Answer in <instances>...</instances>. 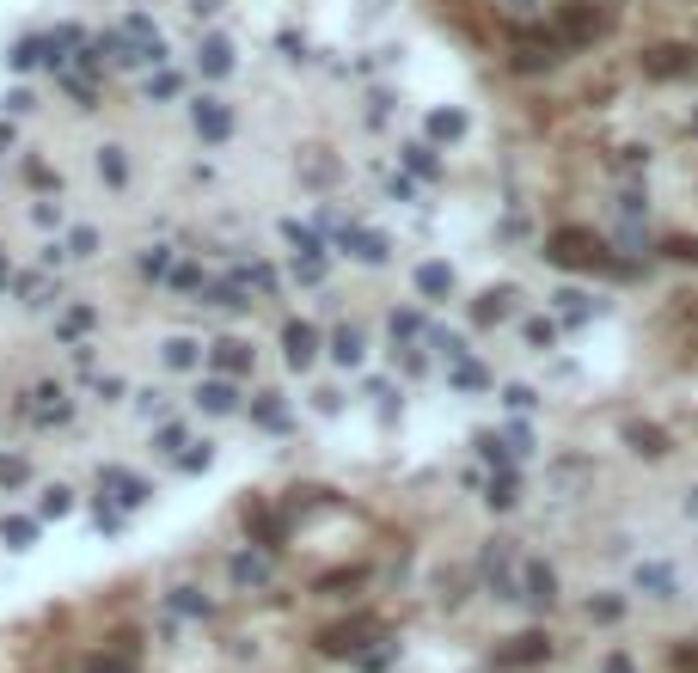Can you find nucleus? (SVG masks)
I'll return each mask as SVG.
<instances>
[{
  "mask_svg": "<svg viewBox=\"0 0 698 673\" xmlns=\"http://www.w3.org/2000/svg\"><path fill=\"white\" fill-rule=\"evenodd\" d=\"M545 258L564 269H595V264H607V245L588 226H557L552 239H545Z\"/></svg>",
  "mask_w": 698,
  "mask_h": 673,
  "instance_id": "nucleus-1",
  "label": "nucleus"
},
{
  "mask_svg": "<svg viewBox=\"0 0 698 673\" xmlns=\"http://www.w3.org/2000/svg\"><path fill=\"white\" fill-rule=\"evenodd\" d=\"M484 582H491L496 600H521V575H514L509 539H491V551H484Z\"/></svg>",
  "mask_w": 698,
  "mask_h": 673,
  "instance_id": "nucleus-2",
  "label": "nucleus"
},
{
  "mask_svg": "<svg viewBox=\"0 0 698 673\" xmlns=\"http://www.w3.org/2000/svg\"><path fill=\"white\" fill-rule=\"evenodd\" d=\"M588 37H600V13L595 6H582V0L557 6V43H564V49H582Z\"/></svg>",
  "mask_w": 698,
  "mask_h": 673,
  "instance_id": "nucleus-3",
  "label": "nucleus"
},
{
  "mask_svg": "<svg viewBox=\"0 0 698 673\" xmlns=\"http://www.w3.org/2000/svg\"><path fill=\"white\" fill-rule=\"evenodd\" d=\"M190 129H196L203 142L221 147L227 135H233V104H227V99H196V104H190Z\"/></svg>",
  "mask_w": 698,
  "mask_h": 673,
  "instance_id": "nucleus-4",
  "label": "nucleus"
},
{
  "mask_svg": "<svg viewBox=\"0 0 698 673\" xmlns=\"http://www.w3.org/2000/svg\"><path fill=\"white\" fill-rule=\"evenodd\" d=\"M552 655V636L545 631H521V636H509L502 649H496V668H534V661H545Z\"/></svg>",
  "mask_w": 698,
  "mask_h": 673,
  "instance_id": "nucleus-5",
  "label": "nucleus"
},
{
  "mask_svg": "<svg viewBox=\"0 0 698 673\" xmlns=\"http://www.w3.org/2000/svg\"><path fill=\"white\" fill-rule=\"evenodd\" d=\"M374 631H380V625H374L368 612H362V618H349V625H331V631L319 636V649H325V655H355Z\"/></svg>",
  "mask_w": 698,
  "mask_h": 673,
  "instance_id": "nucleus-6",
  "label": "nucleus"
},
{
  "mask_svg": "<svg viewBox=\"0 0 698 673\" xmlns=\"http://www.w3.org/2000/svg\"><path fill=\"white\" fill-rule=\"evenodd\" d=\"M99 489H117V502H123V509H142V502H153V489H147L135 471H123V466H104V471H99Z\"/></svg>",
  "mask_w": 698,
  "mask_h": 673,
  "instance_id": "nucleus-7",
  "label": "nucleus"
},
{
  "mask_svg": "<svg viewBox=\"0 0 698 673\" xmlns=\"http://www.w3.org/2000/svg\"><path fill=\"white\" fill-rule=\"evenodd\" d=\"M521 600H527V606H552L557 600V570L552 563H527V570H521Z\"/></svg>",
  "mask_w": 698,
  "mask_h": 673,
  "instance_id": "nucleus-8",
  "label": "nucleus"
},
{
  "mask_svg": "<svg viewBox=\"0 0 698 673\" xmlns=\"http://www.w3.org/2000/svg\"><path fill=\"white\" fill-rule=\"evenodd\" d=\"M643 74H656V80H674V74H693V49H680V43H661L643 56Z\"/></svg>",
  "mask_w": 698,
  "mask_h": 673,
  "instance_id": "nucleus-9",
  "label": "nucleus"
},
{
  "mask_svg": "<svg viewBox=\"0 0 698 673\" xmlns=\"http://www.w3.org/2000/svg\"><path fill=\"white\" fill-rule=\"evenodd\" d=\"M344 251L355 258V264H386V251L392 245L374 233V226H344Z\"/></svg>",
  "mask_w": 698,
  "mask_h": 673,
  "instance_id": "nucleus-10",
  "label": "nucleus"
},
{
  "mask_svg": "<svg viewBox=\"0 0 698 673\" xmlns=\"http://www.w3.org/2000/svg\"><path fill=\"white\" fill-rule=\"evenodd\" d=\"M282 355H288V367H312V355H319V331L312 325H282Z\"/></svg>",
  "mask_w": 698,
  "mask_h": 673,
  "instance_id": "nucleus-11",
  "label": "nucleus"
},
{
  "mask_svg": "<svg viewBox=\"0 0 698 673\" xmlns=\"http://www.w3.org/2000/svg\"><path fill=\"white\" fill-rule=\"evenodd\" d=\"M631 582L650 594V600H674V594H680V582H674V570H668V563H637Z\"/></svg>",
  "mask_w": 698,
  "mask_h": 673,
  "instance_id": "nucleus-12",
  "label": "nucleus"
},
{
  "mask_svg": "<svg viewBox=\"0 0 698 673\" xmlns=\"http://www.w3.org/2000/svg\"><path fill=\"white\" fill-rule=\"evenodd\" d=\"M625 441H631V453H643V459H661V453H668V435H661L656 423H625Z\"/></svg>",
  "mask_w": 698,
  "mask_h": 673,
  "instance_id": "nucleus-13",
  "label": "nucleus"
},
{
  "mask_svg": "<svg viewBox=\"0 0 698 673\" xmlns=\"http://www.w3.org/2000/svg\"><path fill=\"white\" fill-rule=\"evenodd\" d=\"M196 61H203V74H208V80H221V74H233V43H227V37H203Z\"/></svg>",
  "mask_w": 698,
  "mask_h": 673,
  "instance_id": "nucleus-14",
  "label": "nucleus"
},
{
  "mask_svg": "<svg viewBox=\"0 0 698 673\" xmlns=\"http://www.w3.org/2000/svg\"><path fill=\"white\" fill-rule=\"evenodd\" d=\"M31 398H37V405H31V416H37V423H68V410H74L62 386H37Z\"/></svg>",
  "mask_w": 698,
  "mask_h": 673,
  "instance_id": "nucleus-15",
  "label": "nucleus"
},
{
  "mask_svg": "<svg viewBox=\"0 0 698 673\" xmlns=\"http://www.w3.org/2000/svg\"><path fill=\"white\" fill-rule=\"evenodd\" d=\"M196 405H203L208 416H227V410H239V392L227 386V380H203V386H196Z\"/></svg>",
  "mask_w": 698,
  "mask_h": 673,
  "instance_id": "nucleus-16",
  "label": "nucleus"
},
{
  "mask_svg": "<svg viewBox=\"0 0 698 673\" xmlns=\"http://www.w3.org/2000/svg\"><path fill=\"white\" fill-rule=\"evenodd\" d=\"M227 575H233V588H264L270 563H264V557H251V551H239V557L227 563Z\"/></svg>",
  "mask_w": 698,
  "mask_h": 673,
  "instance_id": "nucleus-17",
  "label": "nucleus"
},
{
  "mask_svg": "<svg viewBox=\"0 0 698 673\" xmlns=\"http://www.w3.org/2000/svg\"><path fill=\"white\" fill-rule=\"evenodd\" d=\"M417 294H423V300H448L453 294V269L448 264H423L417 269Z\"/></svg>",
  "mask_w": 698,
  "mask_h": 673,
  "instance_id": "nucleus-18",
  "label": "nucleus"
},
{
  "mask_svg": "<svg viewBox=\"0 0 698 673\" xmlns=\"http://www.w3.org/2000/svg\"><path fill=\"white\" fill-rule=\"evenodd\" d=\"M362 355H368V343H362V331L344 325L337 337H331V362H344V367H362Z\"/></svg>",
  "mask_w": 698,
  "mask_h": 673,
  "instance_id": "nucleus-19",
  "label": "nucleus"
},
{
  "mask_svg": "<svg viewBox=\"0 0 698 673\" xmlns=\"http://www.w3.org/2000/svg\"><path fill=\"white\" fill-rule=\"evenodd\" d=\"M215 367H221V373H246V367H251V343L221 337V343H215Z\"/></svg>",
  "mask_w": 698,
  "mask_h": 673,
  "instance_id": "nucleus-20",
  "label": "nucleus"
},
{
  "mask_svg": "<svg viewBox=\"0 0 698 673\" xmlns=\"http://www.w3.org/2000/svg\"><path fill=\"white\" fill-rule=\"evenodd\" d=\"M282 239H288V251H294V258H325L319 233H312V226H301V221H282Z\"/></svg>",
  "mask_w": 698,
  "mask_h": 673,
  "instance_id": "nucleus-21",
  "label": "nucleus"
},
{
  "mask_svg": "<svg viewBox=\"0 0 698 673\" xmlns=\"http://www.w3.org/2000/svg\"><path fill=\"white\" fill-rule=\"evenodd\" d=\"M165 367H178V373L203 367V343H196V337H172V343H165Z\"/></svg>",
  "mask_w": 698,
  "mask_h": 673,
  "instance_id": "nucleus-22",
  "label": "nucleus"
},
{
  "mask_svg": "<svg viewBox=\"0 0 698 673\" xmlns=\"http://www.w3.org/2000/svg\"><path fill=\"white\" fill-rule=\"evenodd\" d=\"M99 178H104V184H117V190L129 184V160H123V147H99Z\"/></svg>",
  "mask_w": 698,
  "mask_h": 673,
  "instance_id": "nucleus-23",
  "label": "nucleus"
},
{
  "mask_svg": "<svg viewBox=\"0 0 698 673\" xmlns=\"http://www.w3.org/2000/svg\"><path fill=\"white\" fill-rule=\"evenodd\" d=\"M251 416H258L264 428H288V410H282L276 392H258V398H251Z\"/></svg>",
  "mask_w": 698,
  "mask_h": 673,
  "instance_id": "nucleus-24",
  "label": "nucleus"
},
{
  "mask_svg": "<svg viewBox=\"0 0 698 673\" xmlns=\"http://www.w3.org/2000/svg\"><path fill=\"white\" fill-rule=\"evenodd\" d=\"M0 539H6L13 551H25L31 539H37V521H25V514H6V521H0Z\"/></svg>",
  "mask_w": 698,
  "mask_h": 673,
  "instance_id": "nucleus-25",
  "label": "nucleus"
},
{
  "mask_svg": "<svg viewBox=\"0 0 698 673\" xmlns=\"http://www.w3.org/2000/svg\"><path fill=\"white\" fill-rule=\"evenodd\" d=\"M453 386H460V392H484V386H491V373H484L478 362H466V355H460V362H453Z\"/></svg>",
  "mask_w": 698,
  "mask_h": 673,
  "instance_id": "nucleus-26",
  "label": "nucleus"
},
{
  "mask_svg": "<svg viewBox=\"0 0 698 673\" xmlns=\"http://www.w3.org/2000/svg\"><path fill=\"white\" fill-rule=\"evenodd\" d=\"M68 509H74V489H68V484H56V489H43V502H37V514H43V521H62Z\"/></svg>",
  "mask_w": 698,
  "mask_h": 673,
  "instance_id": "nucleus-27",
  "label": "nucleus"
},
{
  "mask_svg": "<svg viewBox=\"0 0 698 673\" xmlns=\"http://www.w3.org/2000/svg\"><path fill=\"white\" fill-rule=\"evenodd\" d=\"M429 135H435V142H460V135H466V117H460V110H435Z\"/></svg>",
  "mask_w": 698,
  "mask_h": 673,
  "instance_id": "nucleus-28",
  "label": "nucleus"
},
{
  "mask_svg": "<svg viewBox=\"0 0 698 673\" xmlns=\"http://www.w3.org/2000/svg\"><path fill=\"white\" fill-rule=\"evenodd\" d=\"M484 502H491V509H514V502H521V489H514V471H496V478H491V496H484Z\"/></svg>",
  "mask_w": 698,
  "mask_h": 673,
  "instance_id": "nucleus-29",
  "label": "nucleus"
},
{
  "mask_svg": "<svg viewBox=\"0 0 698 673\" xmlns=\"http://www.w3.org/2000/svg\"><path fill=\"white\" fill-rule=\"evenodd\" d=\"M92 319H99L92 306H68V312H62V325H56V331H62V337H86V331H92Z\"/></svg>",
  "mask_w": 698,
  "mask_h": 673,
  "instance_id": "nucleus-30",
  "label": "nucleus"
},
{
  "mask_svg": "<svg viewBox=\"0 0 698 673\" xmlns=\"http://www.w3.org/2000/svg\"><path fill=\"white\" fill-rule=\"evenodd\" d=\"M172 612H190V618H208V594H196V588H172Z\"/></svg>",
  "mask_w": 698,
  "mask_h": 673,
  "instance_id": "nucleus-31",
  "label": "nucleus"
},
{
  "mask_svg": "<svg viewBox=\"0 0 698 673\" xmlns=\"http://www.w3.org/2000/svg\"><path fill=\"white\" fill-rule=\"evenodd\" d=\"M142 276H172V245H147L142 251Z\"/></svg>",
  "mask_w": 698,
  "mask_h": 673,
  "instance_id": "nucleus-32",
  "label": "nucleus"
},
{
  "mask_svg": "<svg viewBox=\"0 0 698 673\" xmlns=\"http://www.w3.org/2000/svg\"><path fill=\"white\" fill-rule=\"evenodd\" d=\"M588 618H600V625H619V618H625V600H619V594H600V600H588Z\"/></svg>",
  "mask_w": 698,
  "mask_h": 673,
  "instance_id": "nucleus-33",
  "label": "nucleus"
},
{
  "mask_svg": "<svg viewBox=\"0 0 698 673\" xmlns=\"http://www.w3.org/2000/svg\"><path fill=\"white\" fill-rule=\"evenodd\" d=\"M478 453H484V466H496V471H509L514 466V453L496 441V435H478Z\"/></svg>",
  "mask_w": 698,
  "mask_h": 673,
  "instance_id": "nucleus-34",
  "label": "nucleus"
},
{
  "mask_svg": "<svg viewBox=\"0 0 698 673\" xmlns=\"http://www.w3.org/2000/svg\"><path fill=\"white\" fill-rule=\"evenodd\" d=\"M502 312H509V288H502V294H484V300H478V325H496Z\"/></svg>",
  "mask_w": 698,
  "mask_h": 673,
  "instance_id": "nucleus-35",
  "label": "nucleus"
},
{
  "mask_svg": "<svg viewBox=\"0 0 698 673\" xmlns=\"http://www.w3.org/2000/svg\"><path fill=\"white\" fill-rule=\"evenodd\" d=\"M552 300L564 306V319H588V294H576V288H557Z\"/></svg>",
  "mask_w": 698,
  "mask_h": 673,
  "instance_id": "nucleus-36",
  "label": "nucleus"
},
{
  "mask_svg": "<svg viewBox=\"0 0 698 673\" xmlns=\"http://www.w3.org/2000/svg\"><path fill=\"white\" fill-rule=\"evenodd\" d=\"M25 306H49V269L25 276Z\"/></svg>",
  "mask_w": 698,
  "mask_h": 673,
  "instance_id": "nucleus-37",
  "label": "nucleus"
},
{
  "mask_svg": "<svg viewBox=\"0 0 698 673\" xmlns=\"http://www.w3.org/2000/svg\"><path fill=\"white\" fill-rule=\"evenodd\" d=\"M527 343H534V349H552L557 343V325H552V319H527Z\"/></svg>",
  "mask_w": 698,
  "mask_h": 673,
  "instance_id": "nucleus-38",
  "label": "nucleus"
},
{
  "mask_svg": "<svg viewBox=\"0 0 698 673\" xmlns=\"http://www.w3.org/2000/svg\"><path fill=\"white\" fill-rule=\"evenodd\" d=\"M6 61H13V68H37V61H43V37H25Z\"/></svg>",
  "mask_w": 698,
  "mask_h": 673,
  "instance_id": "nucleus-39",
  "label": "nucleus"
},
{
  "mask_svg": "<svg viewBox=\"0 0 698 673\" xmlns=\"http://www.w3.org/2000/svg\"><path fill=\"white\" fill-rule=\"evenodd\" d=\"M99 251V233L92 226H74V239H68V258H92Z\"/></svg>",
  "mask_w": 698,
  "mask_h": 673,
  "instance_id": "nucleus-40",
  "label": "nucleus"
},
{
  "mask_svg": "<svg viewBox=\"0 0 698 673\" xmlns=\"http://www.w3.org/2000/svg\"><path fill=\"white\" fill-rule=\"evenodd\" d=\"M405 160H411V172H417V178H435V172H441L429 147H405Z\"/></svg>",
  "mask_w": 698,
  "mask_h": 673,
  "instance_id": "nucleus-41",
  "label": "nucleus"
},
{
  "mask_svg": "<svg viewBox=\"0 0 698 673\" xmlns=\"http://www.w3.org/2000/svg\"><path fill=\"white\" fill-rule=\"evenodd\" d=\"M215 453H208V441H190V453H178V471H203Z\"/></svg>",
  "mask_w": 698,
  "mask_h": 673,
  "instance_id": "nucleus-42",
  "label": "nucleus"
},
{
  "mask_svg": "<svg viewBox=\"0 0 698 673\" xmlns=\"http://www.w3.org/2000/svg\"><path fill=\"white\" fill-rule=\"evenodd\" d=\"M502 405H509V410H534L539 392H534V386H502Z\"/></svg>",
  "mask_w": 698,
  "mask_h": 673,
  "instance_id": "nucleus-43",
  "label": "nucleus"
},
{
  "mask_svg": "<svg viewBox=\"0 0 698 673\" xmlns=\"http://www.w3.org/2000/svg\"><path fill=\"white\" fill-rule=\"evenodd\" d=\"M172 92H178V74H147V99H172Z\"/></svg>",
  "mask_w": 698,
  "mask_h": 673,
  "instance_id": "nucleus-44",
  "label": "nucleus"
},
{
  "mask_svg": "<svg viewBox=\"0 0 698 673\" xmlns=\"http://www.w3.org/2000/svg\"><path fill=\"white\" fill-rule=\"evenodd\" d=\"M435 349H441L448 362H460V355H466V337H453V331H435Z\"/></svg>",
  "mask_w": 698,
  "mask_h": 673,
  "instance_id": "nucleus-45",
  "label": "nucleus"
},
{
  "mask_svg": "<svg viewBox=\"0 0 698 673\" xmlns=\"http://www.w3.org/2000/svg\"><path fill=\"white\" fill-rule=\"evenodd\" d=\"M178 447H190L185 428H178V423H160V453H178Z\"/></svg>",
  "mask_w": 698,
  "mask_h": 673,
  "instance_id": "nucleus-46",
  "label": "nucleus"
},
{
  "mask_svg": "<svg viewBox=\"0 0 698 673\" xmlns=\"http://www.w3.org/2000/svg\"><path fill=\"white\" fill-rule=\"evenodd\" d=\"M668 258H680V264H698V239H668Z\"/></svg>",
  "mask_w": 698,
  "mask_h": 673,
  "instance_id": "nucleus-47",
  "label": "nucleus"
},
{
  "mask_svg": "<svg viewBox=\"0 0 698 673\" xmlns=\"http://www.w3.org/2000/svg\"><path fill=\"white\" fill-rule=\"evenodd\" d=\"M92 673H135V655H117V661H104V655H99Z\"/></svg>",
  "mask_w": 698,
  "mask_h": 673,
  "instance_id": "nucleus-48",
  "label": "nucleus"
},
{
  "mask_svg": "<svg viewBox=\"0 0 698 673\" xmlns=\"http://www.w3.org/2000/svg\"><path fill=\"white\" fill-rule=\"evenodd\" d=\"M0 484H25V459H0Z\"/></svg>",
  "mask_w": 698,
  "mask_h": 673,
  "instance_id": "nucleus-49",
  "label": "nucleus"
},
{
  "mask_svg": "<svg viewBox=\"0 0 698 673\" xmlns=\"http://www.w3.org/2000/svg\"><path fill=\"white\" fill-rule=\"evenodd\" d=\"M386 190L398 196V203H411V196H417V184H411V178H398V172H392V184H386Z\"/></svg>",
  "mask_w": 698,
  "mask_h": 673,
  "instance_id": "nucleus-50",
  "label": "nucleus"
},
{
  "mask_svg": "<svg viewBox=\"0 0 698 673\" xmlns=\"http://www.w3.org/2000/svg\"><path fill=\"white\" fill-rule=\"evenodd\" d=\"M31 215H37V226H56V221H62V208H56V203H37Z\"/></svg>",
  "mask_w": 698,
  "mask_h": 673,
  "instance_id": "nucleus-51",
  "label": "nucleus"
},
{
  "mask_svg": "<svg viewBox=\"0 0 698 673\" xmlns=\"http://www.w3.org/2000/svg\"><path fill=\"white\" fill-rule=\"evenodd\" d=\"M600 673H637V668H631V655H607V661H600Z\"/></svg>",
  "mask_w": 698,
  "mask_h": 673,
  "instance_id": "nucleus-52",
  "label": "nucleus"
},
{
  "mask_svg": "<svg viewBox=\"0 0 698 673\" xmlns=\"http://www.w3.org/2000/svg\"><path fill=\"white\" fill-rule=\"evenodd\" d=\"M190 13H196V19H208V13H221V0H190Z\"/></svg>",
  "mask_w": 698,
  "mask_h": 673,
  "instance_id": "nucleus-53",
  "label": "nucleus"
},
{
  "mask_svg": "<svg viewBox=\"0 0 698 673\" xmlns=\"http://www.w3.org/2000/svg\"><path fill=\"white\" fill-rule=\"evenodd\" d=\"M680 668H686V673H698V649H680Z\"/></svg>",
  "mask_w": 698,
  "mask_h": 673,
  "instance_id": "nucleus-54",
  "label": "nucleus"
},
{
  "mask_svg": "<svg viewBox=\"0 0 698 673\" xmlns=\"http://www.w3.org/2000/svg\"><path fill=\"white\" fill-rule=\"evenodd\" d=\"M527 6H534V0H509V13H527Z\"/></svg>",
  "mask_w": 698,
  "mask_h": 673,
  "instance_id": "nucleus-55",
  "label": "nucleus"
},
{
  "mask_svg": "<svg viewBox=\"0 0 698 673\" xmlns=\"http://www.w3.org/2000/svg\"><path fill=\"white\" fill-rule=\"evenodd\" d=\"M6 282H13V269H6V258H0V288H6Z\"/></svg>",
  "mask_w": 698,
  "mask_h": 673,
  "instance_id": "nucleus-56",
  "label": "nucleus"
},
{
  "mask_svg": "<svg viewBox=\"0 0 698 673\" xmlns=\"http://www.w3.org/2000/svg\"><path fill=\"white\" fill-rule=\"evenodd\" d=\"M693 514H698V489H693Z\"/></svg>",
  "mask_w": 698,
  "mask_h": 673,
  "instance_id": "nucleus-57",
  "label": "nucleus"
}]
</instances>
